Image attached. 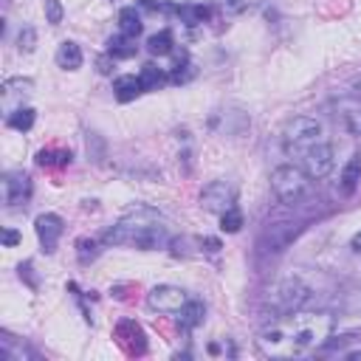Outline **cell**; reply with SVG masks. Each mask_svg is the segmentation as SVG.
I'll return each instance as SVG.
<instances>
[{"mask_svg": "<svg viewBox=\"0 0 361 361\" xmlns=\"http://www.w3.org/2000/svg\"><path fill=\"white\" fill-rule=\"evenodd\" d=\"M358 96H361V82H358Z\"/></svg>", "mask_w": 361, "mask_h": 361, "instance_id": "e575fe53", "label": "cell"}, {"mask_svg": "<svg viewBox=\"0 0 361 361\" xmlns=\"http://www.w3.org/2000/svg\"><path fill=\"white\" fill-rule=\"evenodd\" d=\"M271 189L285 206H300L311 195V178L294 164H282L271 172Z\"/></svg>", "mask_w": 361, "mask_h": 361, "instance_id": "277c9868", "label": "cell"}, {"mask_svg": "<svg viewBox=\"0 0 361 361\" xmlns=\"http://www.w3.org/2000/svg\"><path fill=\"white\" fill-rule=\"evenodd\" d=\"M34 45H37V31H34L31 26H26V29L20 31V37H17V48H20L23 54H29V51H34Z\"/></svg>", "mask_w": 361, "mask_h": 361, "instance_id": "f1b7e54d", "label": "cell"}, {"mask_svg": "<svg viewBox=\"0 0 361 361\" xmlns=\"http://www.w3.org/2000/svg\"><path fill=\"white\" fill-rule=\"evenodd\" d=\"M116 336L127 344L130 353H144V350H147V336H144V330L133 319H121L116 325Z\"/></svg>", "mask_w": 361, "mask_h": 361, "instance_id": "7c38bea8", "label": "cell"}, {"mask_svg": "<svg viewBox=\"0 0 361 361\" xmlns=\"http://www.w3.org/2000/svg\"><path fill=\"white\" fill-rule=\"evenodd\" d=\"M333 119L347 135H361V99L358 96L333 99Z\"/></svg>", "mask_w": 361, "mask_h": 361, "instance_id": "52a82bcc", "label": "cell"}, {"mask_svg": "<svg viewBox=\"0 0 361 361\" xmlns=\"http://www.w3.org/2000/svg\"><path fill=\"white\" fill-rule=\"evenodd\" d=\"M186 302H189V297L178 285H156L153 291L147 294V305L153 311H159V314H178Z\"/></svg>", "mask_w": 361, "mask_h": 361, "instance_id": "8992f818", "label": "cell"}, {"mask_svg": "<svg viewBox=\"0 0 361 361\" xmlns=\"http://www.w3.org/2000/svg\"><path fill=\"white\" fill-rule=\"evenodd\" d=\"M113 65H116V59H113L110 54H105V57H99V59H96L99 74H113Z\"/></svg>", "mask_w": 361, "mask_h": 361, "instance_id": "4dcf8cb0", "label": "cell"}, {"mask_svg": "<svg viewBox=\"0 0 361 361\" xmlns=\"http://www.w3.org/2000/svg\"><path fill=\"white\" fill-rule=\"evenodd\" d=\"M350 246H353V251H355V254H361V232L353 237V243H350Z\"/></svg>", "mask_w": 361, "mask_h": 361, "instance_id": "836d02e7", "label": "cell"}, {"mask_svg": "<svg viewBox=\"0 0 361 361\" xmlns=\"http://www.w3.org/2000/svg\"><path fill=\"white\" fill-rule=\"evenodd\" d=\"M172 48H175V40H172V31L170 29H161L159 34H153L147 40V51L153 57H167V54H172Z\"/></svg>", "mask_w": 361, "mask_h": 361, "instance_id": "44dd1931", "label": "cell"}, {"mask_svg": "<svg viewBox=\"0 0 361 361\" xmlns=\"http://www.w3.org/2000/svg\"><path fill=\"white\" fill-rule=\"evenodd\" d=\"M203 316H206V308H203V302H198V300H189V302L178 311V322H181L184 330H192V327L203 325Z\"/></svg>", "mask_w": 361, "mask_h": 361, "instance_id": "9a60e30c", "label": "cell"}, {"mask_svg": "<svg viewBox=\"0 0 361 361\" xmlns=\"http://www.w3.org/2000/svg\"><path fill=\"white\" fill-rule=\"evenodd\" d=\"M138 45H135V37H127V34H119V37H110L108 40V54L113 59H130L135 57Z\"/></svg>", "mask_w": 361, "mask_h": 361, "instance_id": "e0dca14e", "label": "cell"}, {"mask_svg": "<svg viewBox=\"0 0 361 361\" xmlns=\"http://www.w3.org/2000/svg\"><path fill=\"white\" fill-rule=\"evenodd\" d=\"M221 229H223L226 235H237V232L243 229V212H240L237 206H232V209H226V212L221 214Z\"/></svg>", "mask_w": 361, "mask_h": 361, "instance_id": "d4e9b609", "label": "cell"}, {"mask_svg": "<svg viewBox=\"0 0 361 361\" xmlns=\"http://www.w3.org/2000/svg\"><path fill=\"white\" fill-rule=\"evenodd\" d=\"M37 164L40 167H65V164H71V150H40Z\"/></svg>", "mask_w": 361, "mask_h": 361, "instance_id": "603a6c76", "label": "cell"}, {"mask_svg": "<svg viewBox=\"0 0 361 361\" xmlns=\"http://www.w3.org/2000/svg\"><path fill=\"white\" fill-rule=\"evenodd\" d=\"M333 314L330 311H294L285 316H274L263 333L260 347L271 355H297L311 347H322L333 333Z\"/></svg>", "mask_w": 361, "mask_h": 361, "instance_id": "6da1fadb", "label": "cell"}, {"mask_svg": "<svg viewBox=\"0 0 361 361\" xmlns=\"http://www.w3.org/2000/svg\"><path fill=\"white\" fill-rule=\"evenodd\" d=\"M34 229H37V237H40L43 251L45 254H54L57 251V243H59V237L65 232L62 218H59V214H54V212H45V214H40V218L34 221Z\"/></svg>", "mask_w": 361, "mask_h": 361, "instance_id": "30bf717a", "label": "cell"}, {"mask_svg": "<svg viewBox=\"0 0 361 361\" xmlns=\"http://www.w3.org/2000/svg\"><path fill=\"white\" fill-rule=\"evenodd\" d=\"M311 302V288L297 279V277H285L279 282H274L265 294V314L274 316H285V314H294L300 308H305Z\"/></svg>", "mask_w": 361, "mask_h": 361, "instance_id": "7a4b0ae2", "label": "cell"}, {"mask_svg": "<svg viewBox=\"0 0 361 361\" xmlns=\"http://www.w3.org/2000/svg\"><path fill=\"white\" fill-rule=\"evenodd\" d=\"M62 17H65V12H62L59 0H45V20H48L51 26H59Z\"/></svg>", "mask_w": 361, "mask_h": 361, "instance_id": "83f0119b", "label": "cell"}, {"mask_svg": "<svg viewBox=\"0 0 361 361\" xmlns=\"http://www.w3.org/2000/svg\"><path fill=\"white\" fill-rule=\"evenodd\" d=\"M319 141H325V130L316 119L311 116H297L285 124L282 130V147H285V156L288 159H302L311 147H316Z\"/></svg>", "mask_w": 361, "mask_h": 361, "instance_id": "3957f363", "label": "cell"}, {"mask_svg": "<svg viewBox=\"0 0 361 361\" xmlns=\"http://www.w3.org/2000/svg\"><path fill=\"white\" fill-rule=\"evenodd\" d=\"M17 243H20V235H17L15 229H6V232H3V246L12 249V246H17Z\"/></svg>", "mask_w": 361, "mask_h": 361, "instance_id": "1f68e13d", "label": "cell"}, {"mask_svg": "<svg viewBox=\"0 0 361 361\" xmlns=\"http://www.w3.org/2000/svg\"><path fill=\"white\" fill-rule=\"evenodd\" d=\"M358 181H361V153H353L350 161H347L344 170H341V192H344V195L355 192Z\"/></svg>", "mask_w": 361, "mask_h": 361, "instance_id": "2e32d148", "label": "cell"}, {"mask_svg": "<svg viewBox=\"0 0 361 361\" xmlns=\"http://www.w3.org/2000/svg\"><path fill=\"white\" fill-rule=\"evenodd\" d=\"M141 29H144V23H141V15L135 12V6H124L119 12V31L127 37H138Z\"/></svg>", "mask_w": 361, "mask_h": 361, "instance_id": "ac0fdd59", "label": "cell"}, {"mask_svg": "<svg viewBox=\"0 0 361 361\" xmlns=\"http://www.w3.org/2000/svg\"><path fill=\"white\" fill-rule=\"evenodd\" d=\"M200 206L206 212H212V214H223L226 209L235 206V189L226 181H212L200 192Z\"/></svg>", "mask_w": 361, "mask_h": 361, "instance_id": "ba28073f", "label": "cell"}, {"mask_svg": "<svg viewBox=\"0 0 361 361\" xmlns=\"http://www.w3.org/2000/svg\"><path fill=\"white\" fill-rule=\"evenodd\" d=\"M57 65L65 68V71H77V68H82V48H80V43L65 40V43L57 48Z\"/></svg>", "mask_w": 361, "mask_h": 361, "instance_id": "5bb4252c", "label": "cell"}, {"mask_svg": "<svg viewBox=\"0 0 361 361\" xmlns=\"http://www.w3.org/2000/svg\"><path fill=\"white\" fill-rule=\"evenodd\" d=\"M3 198H6V206L9 209H20L31 200V178L20 170L15 172H6L3 178Z\"/></svg>", "mask_w": 361, "mask_h": 361, "instance_id": "9c48e42d", "label": "cell"}, {"mask_svg": "<svg viewBox=\"0 0 361 361\" xmlns=\"http://www.w3.org/2000/svg\"><path fill=\"white\" fill-rule=\"evenodd\" d=\"M175 15H178L186 26H200L203 20H209V9H206V6H178Z\"/></svg>", "mask_w": 361, "mask_h": 361, "instance_id": "cb8c5ba5", "label": "cell"}, {"mask_svg": "<svg viewBox=\"0 0 361 361\" xmlns=\"http://www.w3.org/2000/svg\"><path fill=\"white\" fill-rule=\"evenodd\" d=\"M249 6V0H223V9L226 15H243Z\"/></svg>", "mask_w": 361, "mask_h": 361, "instance_id": "f546056e", "label": "cell"}, {"mask_svg": "<svg viewBox=\"0 0 361 361\" xmlns=\"http://www.w3.org/2000/svg\"><path fill=\"white\" fill-rule=\"evenodd\" d=\"M138 6L147 9V12H161L164 9V3H156V0H138Z\"/></svg>", "mask_w": 361, "mask_h": 361, "instance_id": "d6a6232c", "label": "cell"}, {"mask_svg": "<svg viewBox=\"0 0 361 361\" xmlns=\"http://www.w3.org/2000/svg\"><path fill=\"white\" fill-rule=\"evenodd\" d=\"M138 80H141V88H144V91H159V88L167 82V74H164V71H161L159 65L147 62V65H141Z\"/></svg>", "mask_w": 361, "mask_h": 361, "instance_id": "ffe728a7", "label": "cell"}, {"mask_svg": "<svg viewBox=\"0 0 361 361\" xmlns=\"http://www.w3.org/2000/svg\"><path fill=\"white\" fill-rule=\"evenodd\" d=\"M297 235H300V226H294V223H277V226H268L263 232L260 246H263V251H282Z\"/></svg>", "mask_w": 361, "mask_h": 361, "instance_id": "8fae6325", "label": "cell"}, {"mask_svg": "<svg viewBox=\"0 0 361 361\" xmlns=\"http://www.w3.org/2000/svg\"><path fill=\"white\" fill-rule=\"evenodd\" d=\"M0 350H3V358L6 361H34L37 353L23 344V339H15L12 333H0Z\"/></svg>", "mask_w": 361, "mask_h": 361, "instance_id": "4fadbf2b", "label": "cell"}, {"mask_svg": "<svg viewBox=\"0 0 361 361\" xmlns=\"http://www.w3.org/2000/svg\"><path fill=\"white\" fill-rule=\"evenodd\" d=\"M31 88H34L31 80H23V77L6 80V82H3V96H12V94H31Z\"/></svg>", "mask_w": 361, "mask_h": 361, "instance_id": "4316f807", "label": "cell"}, {"mask_svg": "<svg viewBox=\"0 0 361 361\" xmlns=\"http://www.w3.org/2000/svg\"><path fill=\"white\" fill-rule=\"evenodd\" d=\"M113 91H116V99H119V102H133L138 94H144L138 77H119V80L113 82Z\"/></svg>", "mask_w": 361, "mask_h": 361, "instance_id": "d6986e66", "label": "cell"}, {"mask_svg": "<svg viewBox=\"0 0 361 361\" xmlns=\"http://www.w3.org/2000/svg\"><path fill=\"white\" fill-rule=\"evenodd\" d=\"M34 119H37V113L31 110V108H17V110H12L9 113V127H15V130H20V133H29L31 127H34Z\"/></svg>", "mask_w": 361, "mask_h": 361, "instance_id": "7402d4cb", "label": "cell"}, {"mask_svg": "<svg viewBox=\"0 0 361 361\" xmlns=\"http://www.w3.org/2000/svg\"><path fill=\"white\" fill-rule=\"evenodd\" d=\"M300 164H302V170H305V175H308L311 181L327 178V175L333 172V167H336V150H333V144H330L327 138L319 141L316 147H311V150L300 159Z\"/></svg>", "mask_w": 361, "mask_h": 361, "instance_id": "5b68a950", "label": "cell"}, {"mask_svg": "<svg viewBox=\"0 0 361 361\" xmlns=\"http://www.w3.org/2000/svg\"><path fill=\"white\" fill-rule=\"evenodd\" d=\"M77 257H80V263H82V265L94 263V260L99 257V243H96V240H88V237L77 240Z\"/></svg>", "mask_w": 361, "mask_h": 361, "instance_id": "484cf974", "label": "cell"}]
</instances>
